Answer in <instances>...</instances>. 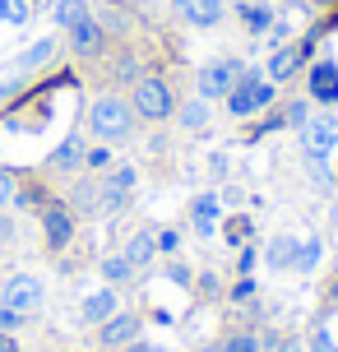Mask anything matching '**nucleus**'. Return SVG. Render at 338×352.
Segmentation results:
<instances>
[{
  "mask_svg": "<svg viewBox=\"0 0 338 352\" xmlns=\"http://www.w3.org/2000/svg\"><path fill=\"white\" fill-rule=\"evenodd\" d=\"M89 130H93L102 144L130 140V130H135V107L125 102V98H111V93H102V98L89 107Z\"/></svg>",
  "mask_w": 338,
  "mask_h": 352,
  "instance_id": "nucleus-1",
  "label": "nucleus"
},
{
  "mask_svg": "<svg viewBox=\"0 0 338 352\" xmlns=\"http://www.w3.org/2000/svg\"><path fill=\"white\" fill-rule=\"evenodd\" d=\"M273 98H278V93H273V79H264V74L246 70L241 79H236V84H232V93L223 98V102H227L232 116H255V111H264Z\"/></svg>",
  "mask_w": 338,
  "mask_h": 352,
  "instance_id": "nucleus-2",
  "label": "nucleus"
},
{
  "mask_svg": "<svg viewBox=\"0 0 338 352\" xmlns=\"http://www.w3.org/2000/svg\"><path fill=\"white\" fill-rule=\"evenodd\" d=\"M130 107H135V116H144V121H167V116L177 111V98H172L167 79H158V74H144V79H135Z\"/></svg>",
  "mask_w": 338,
  "mask_h": 352,
  "instance_id": "nucleus-3",
  "label": "nucleus"
},
{
  "mask_svg": "<svg viewBox=\"0 0 338 352\" xmlns=\"http://www.w3.org/2000/svg\"><path fill=\"white\" fill-rule=\"evenodd\" d=\"M0 306H10L14 316H33L37 306H42V278L37 274H10L5 287H0Z\"/></svg>",
  "mask_w": 338,
  "mask_h": 352,
  "instance_id": "nucleus-4",
  "label": "nucleus"
},
{
  "mask_svg": "<svg viewBox=\"0 0 338 352\" xmlns=\"http://www.w3.org/2000/svg\"><path fill=\"white\" fill-rule=\"evenodd\" d=\"M241 74H246V65H241V60H214V65H204V70H199V84H195V88H199L195 98H204V102L227 98L232 84H236Z\"/></svg>",
  "mask_w": 338,
  "mask_h": 352,
  "instance_id": "nucleus-5",
  "label": "nucleus"
},
{
  "mask_svg": "<svg viewBox=\"0 0 338 352\" xmlns=\"http://www.w3.org/2000/svg\"><path fill=\"white\" fill-rule=\"evenodd\" d=\"M311 52H315V37H302V42H283V47H273L264 79H273V84L292 79V74H297V70L306 65V56H311Z\"/></svg>",
  "mask_w": 338,
  "mask_h": 352,
  "instance_id": "nucleus-6",
  "label": "nucleus"
},
{
  "mask_svg": "<svg viewBox=\"0 0 338 352\" xmlns=\"http://www.w3.org/2000/svg\"><path fill=\"white\" fill-rule=\"evenodd\" d=\"M42 232H47V246L52 250H65L74 236V213L65 199H47L42 204Z\"/></svg>",
  "mask_w": 338,
  "mask_h": 352,
  "instance_id": "nucleus-7",
  "label": "nucleus"
},
{
  "mask_svg": "<svg viewBox=\"0 0 338 352\" xmlns=\"http://www.w3.org/2000/svg\"><path fill=\"white\" fill-rule=\"evenodd\" d=\"M302 148L311 153H334L338 148V116H315L302 125Z\"/></svg>",
  "mask_w": 338,
  "mask_h": 352,
  "instance_id": "nucleus-8",
  "label": "nucleus"
},
{
  "mask_svg": "<svg viewBox=\"0 0 338 352\" xmlns=\"http://www.w3.org/2000/svg\"><path fill=\"white\" fill-rule=\"evenodd\" d=\"M306 88H311V98H315V102H338V60H329V56H324V60H315V65H311V79H306Z\"/></svg>",
  "mask_w": 338,
  "mask_h": 352,
  "instance_id": "nucleus-9",
  "label": "nucleus"
},
{
  "mask_svg": "<svg viewBox=\"0 0 338 352\" xmlns=\"http://www.w3.org/2000/svg\"><path fill=\"white\" fill-rule=\"evenodd\" d=\"M70 47H74V56H98L102 47H107V33H102V23L98 19H84V23H74L70 28Z\"/></svg>",
  "mask_w": 338,
  "mask_h": 352,
  "instance_id": "nucleus-10",
  "label": "nucleus"
},
{
  "mask_svg": "<svg viewBox=\"0 0 338 352\" xmlns=\"http://www.w3.org/2000/svg\"><path fill=\"white\" fill-rule=\"evenodd\" d=\"M135 338H139V316L116 311L111 320H102V343H107V348H125V343H135Z\"/></svg>",
  "mask_w": 338,
  "mask_h": 352,
  "instance_id": "nucleus-11",
  "label": "nucleus"
},
{
  "mask_svg": "<svg viewBox=\"0 0 338 352\" xmlns=\"http://www.w3.org/2000/svg\"><path fill=\"white\" fill-rule=\"evenodd\" d=\"M177 14L190 28H214L218 19H223V0H177Z\"/></svg>",
  "mask_w": 338,
  "mask_h": 352,
  "instance_id": "nucleus-12",
  "label": "nucleus"
},
{
  "mask_svg": "<svg viewBox=\"0 0 338 352\" xmlns=\"http://www.w3.org/2000/svg\"><path fill=\"white\" fill-rule=\"evenodd\" d=\"M84 153H89V148H84V140H79V135H65V140L52 148L47 167H52V172H74V167H84Z\"/></svg>",
  "mask_w": 338,
  "mask_h": 352,
  "instance_id": "nucleus-13",
  "label": "nucleus"
},
{
  "mask_svg": "<svg viewBox=\"0 0 338 352\" xmlns=\"http://www.w3.org/2000/svg\"><path fill=\"white\" fill-rule=\"evenodd\" d=\"M135 190V167H116V172L107 176V186H102V209L116 213L125 204V195Z\"/></svg>",
  "mask_w": 338,
  "mask_h": 352,
  "instance_id": "nucleus-14",
  "label": "nucleus"
},
{
  "mask_svg": "<svg viewBox=\"0 0 338 352\" xmlns=\"http://www.w3.org/2000/svg\"><path fill=\"white\" fill-rule=\"evenodd\" d=\"M236 19L246 23L250 33H269L278 19H273V5H264V0H236Z\"/></svg>",
  "mask_w": 338,
  "mask_h": 352,
  "instance_id": "nucleus-15",
  "label": "nucleus"
},
{
  "mask_svg": "<svg viewBox=\"0 0 338 352\" xmlns=\"http://www.w3.org/2000/svg\"><path fill=\"white\" fill-rule=\"evenodd\" d=\"M190 223H195L199 236H214V228H218V195H195V204H190Z\"/></svg>",
  "mask_w": 338,
  "mask_h": 352,
  "instance_id": "nucleus-16",
  "label": "nucleus"
},
{
  "mask_svg": "<svg viewBox=\"0 0 338 352\" xmlns=\"http://www.w3.org/2000/svg\"><path fill=\"white\" fill-rule=\"evenodd\" d=\"M111 316H116V292H111V287H98V292L84 297V320H89V324H102V320H111Z\"/></svg>",
  "mask_w": 338,
  "mask_h": 352,
  "instance_id": "nucleus-17",
  "label": "nucleus"
},
{
  "mask_svg": "<svg viewBox=\"0 0 338 352\" xmlns=\"http://www.w3.org/2000/svg\"><path fill=\"white\" fill-rule=\"evenodd\" d=\"M292 260H297V236H273V241L264 246L269 269H292Z\"/></svg>",
  "mask_w": 338,
  "mask_h": 352,
  "instance_id": "nucleus-18",
  "label": "nucleus"
},
{
  "mask_svg": "<svg viewBox=\"0 0 338 352\" xmlns=\"http://www.w3.org/2000/svg\"><path fill=\"white\" fill-rule=\"evenodd\" d=\"M153 255H158V232H135V236H130V246H125V260L139 269V264H148Z\"/></svg>",
  "mask_w": 338,
  "mask_h": 352,
  "instance_id": "nucleus-19",
  "label": "nucleus"
},
{
  "mask_svg": "<svg viewBox=\"0 0 338 352\" xmlns=\"http://www.w3.org/2000/svg\"><path fill=\"white\" fill-rule=\"evenodd\" d=\"M52 56H56V37H37L33 47L19 56V70H37V65H47Z\"/></svg>",
  "mask_w": 338,
  "mask_h": 352,
  "instance_id": "nucleus-20",
  "label": "nucleus"
},
{
  "mask_svg": "<svg viewBox=\"0 0 338 352\" xmlns=\"http://www.w3.org/2000/svg\"><path fill=\"white\" fill-rule=\"evenodd\" d=\"M52 19L60 23V28H74V23H84V19H89V5H84V0H56Z\"/></svg>",
  "mask_w": 338,
  "mask_h": 352,
  "instance_id": "nucleus-21",
  "label": "nucleus"
},
{
  "mask_svg": "<svg viewBox=\"0 0 338 352\" xmlns=\"http://www.w3.org/2000/svg\"><path fill=\"white\" fill-rule=\"evenodd\" d=\"M181 125H185V130H204V125H209V102H204V98H190V102L181 107Z\"/></svg>",
  "mask_w": 338,
  "mask_h": 352,
  "instance_id": "nucleus-22",
  "label": "nucleus"
},
{
  "mask_svg": "<svg viewBox=\"0 0 338 352\" xmlns=\"http://www.w3.org/2000/svg\"><path fill=\"white\" fill-rule=\"evenodd\" d=\"M130 274H135V264L125 260V255H107V260H102V278H107L111 287H116V283H125Z\"/></svg>",
  "mask_w": 338,
  "mask_h": 352,
  "instance_id": "nucleus-23",
  "label": "nucleus"
},
{
  "mask_svg": "<svg viewBox=\"0 0 338 352\" xmlns=\"http://www.w3.org/2000/svg\"><path fill=\"white\" fill-rule=\"evenodd\" d=\"M306 162H311V176H315V186H324V190H329V186L338 181V176L329 172V153H311V148H306Z\"/></svg>",
  "mask_w": 338,
  "mask_h": 352,
  "instance_id": "nucleus-24",
  "label": "nucleus"
},
{
  "mask_svg": "<svg viewBox=\"0 0 338 352\" xmlns=\"http://www.w3.org/2000/svg\"><path fill=\"white\" fill-rule=\"evenodd\" d=\"M320 264V241L311 236V241H297V260H292V269H315Z\"/></svg>",
  "mask_w": 338,
  "mask_h": 352,
  "instance_id": "nucleus-25",
  "label": "nucleus"
},
{
  "mask_svg": "<svg viewBox=\"0 0 338 352\" xmlns=\"http://www.w3.org/2000/svg\"><path fill=\"white\" fill-rule=\"evenodd\" d=\"M0 23H28V0H0Z\"/></svg>",
  "mask_w": 338,
  "mask_h": 352,
  "instance_id": "nucleus-26",
  "label": "nucleus"
},
{
  "mask_svg": "<svg viewBox=\"0 0 338 352\" xmlns=\"http://www.w3.org/2000/svg\"><path fill=\"white\" fill-rule=\"evenodd\" d=\"M223 352H260V338L255 334H232L227 343H223Z\"/></svg>",
  "mask_w": 338,
  "mask_h": 352,
  "instance_id": "nucleus-27",
  "label": "nucleus"
},
{
  "mask_svg": "<svg viewBox=\"0 0 338 352\" xmlns=\"http://www.w3.org/2000/svg\"><path fill=\"white\" fill-rule=\"evenodd\" d=\"M246 236H250V223H246V218H232V223H227V246L232 250L246 246Z\"/></svg>",
  "mask_w": 338,
  "mask_h": 352,
  "instance_id": "nucleus-28",
  "label": "nucleus"
},
{
  "mask_svg": "<svg viewBox=\"0 0 338 352\" xmlns=\"http://www.w3.org/2000/svg\"><path fill=\"white\" fill-rule=\"evenodd\" d=\"M158 250H162V255H177V250H181V232L177 228H162L158 232Z\"/></svg>",
  "mask_w": 338,
  "mask_h": 352,
  "instance_id": "nucleus-29",
  "label": "nucleus"
},
{
  "mask_svg": "<svg viewBox=\"0 0 338 352\" xmlns=\"http://www.w3.org/2000/svg\"><path fill=\"white\" fill-rule=\"evenodd\" d=\"M14 199H19V209H42V204H47V195L37 190V186L33 190H14Z\"/></svg>",
  "mask_w": 338,
  "mask_h": 352,
  "instance_id": "nucleus-30",
  "label": "nucleus"
},
{
  "mask_svg": "<svg viewBox=\"0 0 338 352\" xmlns=\"http://www.w3.org/2000/svg\"><path fill=\"white\" fill-rule=\"evenodd\" d=\"M283 121H287V125H297V130H302V125L311 121V107H306V102H292V107H287V111H283Z\"/></svg>",
  "mask_w": 338,
  "mask_h": 352,
  "instance_id": "nucleus-31",
  "label": "nucleus"
},
{
  "mask_svg": "<svg viewBox=\"0 0 338 352\" xmlns=\"http://www.w3.org/2000/svg\"><path fill=\"white\" fill-rule=\"evenodd\" d=\"M255 297V283H250V274H241V283L232 287V301H250Z\"/></svg>",
  "mask_w": 338,
  "mask_h": 352,
  "instance_id": "nucleus-32",
  "label": "nucleus"
},
{
  "mask_svg": "<svg viewBox=\"0 0 338 352\" xmlns=\"http://www.w3.org/2000/svg\"><path fill=\"white\" fill-rule=\"evenodd\" d=\"M84 167H111V153L107 148H93V153H84Z\"/></svg>",
  "mask_w": 338,
  "mask_h": 352,
  "instance_id": "nucleus-33",
  "label": "nucleus"
},
{
  "mask_svg": "<svg viewBox=\"0 0 338 352\" xmlns=\"http://www.w3.org/2000/svg\"><path fill=\"white\" fill-rule=\"evenodd\" d=\"M10 199H14V176L0 167V204H10Z\"/></svg>",
  "mask_w": 338,
  "mask_h": 352,
  "instance_id": "nucleus-34",
  "label": "nucleus"
},
{
  "mask_svg": "<svg viewBox=\"0 0 338 352\" xmlns=\"http://www.w3.org/2000/svg\"><path fill=\"white\" fill-rule=\"evenodd\" d=\"M14 324H23V316H14V311H10V306H0V334H10V329H14Z\"/></svg>",
  "mask_w": 338,
  "mask_h": 352,
  "instance_id": "nucleus-35",
  "label": "nucleus"
},
{
  "mask_svg": "<svg viewBox=\"0 0 338 352\" xmlns=\"http://www.w3.org/2000/svg\"><path fill=\"white\" fill-rule=\"evenodd\" d=\"M255 260H260V250L246 241V246H241V274H250V269H255Z\"/></svg>",
  "mask_w": 338,
  "mask_h": 352,
  "instance_id": "nucleus-36",
  "label": "nucleus"
},
{
  "mask_svg": "<svg viewBox=\"0 0 338 352\" xmlns=\"http://www.w3.org/2000/svg\"><path fill=\"white\" fill-rule=\"evenodd\" d=\"M167 278L185 287V283H190V269H185V264H167Z\"/></svg>",
  "mask_w": 338,
  "mask_h": 352,
  "instance_id": "nucleus-37",
  "label": "nucleus"
},
{
  "mask_svg": "<svg viewBox=\"0 0 338 352\" xmlns=\"http://www.w3.org/2000/svg\"><path fill=\"white\" fill-rule=\"evenodd\" d=\"M315 352H338V343H334V338H329V334L320 329V334H315Z\"/></svg>",
  "mask_w": 338,
  "mask_h": 352,
  "instance_id": "nucleus-38",
  "label": "nucleus"
},
{
  "mask_svg": "<svg viewBox=\"0 0 338 352\" xmlns=\"http://www.w3.org/2000/svg\"><path fill=\"white\" fill-rule=\"evenodd\" d=\"M125 352H172V348H153V343H125Z\"/></svg>",
  "mask_w": 338,
  "mask_h": 352,
  "instance_id": "nucleus-39",
  "label": "nucleus"
},
{
  "mask_svg": "<svg viewBox=\"0 0 338 352\" xmlns=\"http://www.w3.org/2000/svg\"><path fill=\"white\" fill-rule=\"evenodd\" d=\"M0 352H19V343H14L10 334H0Z\"/></svg>",
  "mask_w": 338,
  "mask_h": 352,
  "instance_id": "nucleus-40",
  "label": "nucleus"
},
{
  "mask_svg": "<svg viewBox=\"0 0 338 352\" xmlns=\"http://www.w3.org/2000/svg\"><path fill=\"white\" fill-rule=\"evenodd\" d=\"M278 352H302V348H297V343H283V348H278Z\"/></svg>",
  "mask_w": 338,
  "mask_h": 352,
  "instance_id": "nucleus-41",
  "label": "nucleus"
},
{
  "mask_svg": "<svg viewBox=\"0 0 338 352\" xmlns=\"http://www.w3.org/2000/svg\"><path fill=\"white\" fill-rule=\"evenodd\" d=\"M5 88H10V84H5V79H0V93H5Z\"/></svg>",
  "mask_w": 338,
  "mask_h": 352,
  "instance_id": "nucleus-42",
  "label": "nucleus"
}]
</instances>
